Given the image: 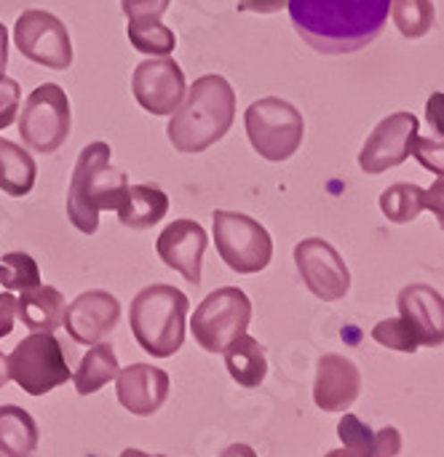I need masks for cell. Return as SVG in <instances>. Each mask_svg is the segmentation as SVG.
<instances>
[{"label":"cell","mask_w":444,"mask_h":457,"mask_svg":"<svg viewBox=\"0 0 444 457\" xmlns=\"http://www.w3.org/2000/svg\"><path fill=\"white\" fill-rule=\"evenodd\" d=\"M297 35L322 54H351L386 27L391 0H289Z\"/></svg>","instance_id":"cell-1"},{"label":"cell","mask_w":444,"mask_h":457,"mask_svg":"<svg viewBox=\"0 0 444 457\" xmlns=\"http://www.w3.org/2000/svg\"><path fill=\"white\" fill-rule=\"evenodd\" d=\"M236 91L222 75H204L188 91L166 126L169 142L180 153H204L233 126Z\"/></svg>","instance_id":"cell-2"},{"label":"cell","mask_w":444,"mask_h":457,"mask_svg":"<svg viewBox=\"0 0 444 457\" xmlns=\"http://www.w3.org/2000/svg\"><path fill=\"white\" fill-rule=\"evenodd\" d=\"M126 190V174L110 166V145L91 142L80 150L72 169L67 190V220L75 225V230L91 236L99 228V212L118 209Z\"/></svg>","instance_id":"cell-3"},{"label":"cell","mask_w":444,"mask_h":457,"mask_svg":"<svg viewBox=\"0 0 444 457\" xmlns=\"http://www.w3.org/2000/svg\"><path fill=\"white\" fill-rule=\"evenodd\" d=\"M188 308V297L169 284H153L134 295L129 308V327L139 348L153 359L174 356L185 343Z\"/></svg>","instance_id":"cell-4"},{"label":"cell","mask_w":444,"mask_h":457,"mask_svg":"<svg viewBox=\"0 0 444 457\" xmlns=\"http://www.w3.org/2000/svg\"><path fill=\"white\" fill-rule=\"evenodd\" d=\"M247 137L255 153L265 161H287L297 153L306 134V120L300 110L279 96L257 99L244 112Z\"/></svg>","instance_id":"cell-5"},{"label":"cell","mask_w":444,"mask_h":457,"mask_svg":"<svg viewBox=\"0 0 444 457\" xmlns=\"http://www.w3.org/2000/svg\"><path fill=\"white\" fill-rule=\"evenodd\" d=\"M214 246L222 257V262L241 273L252 276L271 265L273 257V241L271 233L249 214L241 212H214Z\"/></svg>","instance_id":"cell-6"},{"label":"cell","mask_w":444,"mask_h":457,"mask_svg":"<svg viewBox=\"0 0 444 457\" xmlns=\"http://www.w3.org/2000/svg\"><path fill=\"white\" fill-rule=\"evenodd\" d=\"M252 321V303L236 287H222L206 295V300L190 316V332L196 343L209 353H222L233 340L247 335Z\"/></svg>","instance_id":"cell-7"},{"label":"cell","mask_w":444,"mask_h":457,"mask_svg":"<svg viewBox=\"0 0 444 457\" xmlns=\"http://www.w3.org/2000/svg\"><path fill=\"white\" fill-rule=\"evenodd\" d=\"M11 380L29 396H43L64 386L72 372L54 332H32L8 356Z\"/></svg>","instance_id":"cell-8"},{"label":"cell","mask_w":444,"mask_h":457,"mask_svg":"<svg viewBox=\"0 0 444 457\" xmlns=\"http://www.w3.org/2000/svg\"><path fill=\"white\" fill-rule=\"evenodd\" d=\"M70 99L62 86L43 83L27 99L19 115V137L35 153H56L70 134Z\"/></svg>","instance_id":"cell-9"},{"label":"cell","mask_w":444,"mask_h":457,"mask_svg":"<svg viewBox=\"0 0 444 457\" xmlns=\"http://www.w3.org/2000/svg\"><path fill=\"white\" fill-rule=\"evenodd\" d=\"M13 43L24 59L48 67L67 70L72 64V43L64 21L51 11L27 8L13 24Z\"/></svg>","instance_id":"cell-10"},{"label":"cell","mask_w":444,"mask_h":457,"mask_svg":"<svg viewBox=\"0 0 444 457\" xmlns=\"http://www.w3.org/2000/svg\"><path fill=\"white\" fill-rule=\"evenodd\" d=\"M295 262L314 297L324 303H338L348 295L351 273L332 244L322 238H306L295 246Z\"/></svg>","instance_id":"cell-11"},{"label":"cell","mask_w":444,"mask_h":457,"mask_svg":"<svg viewBox=\"0 0 444 457\" xmlns=\"http://www.w3.org/2000/svg\"><path fill=\"white\" fill-rule=\"evenodd\" d=\"M131 91L142 110L150 115H172L185 99L188 83L182 67L169 56L145 59L134 67Z\"/></svg>","instance_id":"cell-12"},{"label":"cell","mask_w":444,"mask_h":457,"mask_svg":"<svg viewBox=\"0 0 444 457\" xmlns=\"http://www.w3.org/2000/svg\"><path fill=\"white\" fill-rule=\"evenodd\" d=\"M418 118L413 112H394L383 118L375 131L367 137L362 153H359V166L367 174H383L410 158L413 142L418 137Z\"/></svg>","instance_id":"cell-13"},{"label":"cell","mask_w":444,"mask_h":457,"mask_svg":"<svg viewBox=\"0 0 444 457\" xmlns=\"http://www.w3.org/2000/svg\"><path fill=\"white\" fill-rule=\"evenodd\" d=\"M118 319H121V303L105 289H91L78 295L64 308L62 327L75 343L96 345L105 337H110V332L118 327Z\"/></svg>","instance_id":"cell-14"},{"label":"cell","mask_w":444,"mask_h":457,"mask_svg":"<svg viewBox=\"0 0 444 457\" xmlns=\"http://www.w3.org/2000/svg\"><path fill=\"white\" fill-rule=\"evenodd\" d=\"M155 252L163 260V265L177 270L188 284H201L206 230L196 220H174L172 225H166L155 241Z\"/></svg>","instance_id":"cell-15"},{"label":"cell","mask_w":444,"mask_h":457,"mask_svg":"<svg viewBox=\"0 0 444 457\" xmlns=\"http://www.w3.org/2000/svg\"><path fill=\"white\" fill-rule=\"evenodd\" d=\"M115 394L123 410L137 418H150L169 396V375L153 364H131L115 375Z\"/></svg>","instance_id":"cell-16"},{"label":"cell","mask_w":444,"mask_h":457,"mask_svg":"<svg viewBox=\"0 0 444 457\" xmlns=\"http://www.w3.org/2000/svg\"><path fill=\"white\" fill-rule=\"evenodd\" d=\"M362 391V372L359 367L338 353H327L319 359L316 367V386L314 402L324 412H346Z\"/></svg>","instance_id":"cell-17"},{"label":"cell","mask_w":444,"mask_h":457,"mask_svg":"<svg viewBox=\"0 0 444 457\" xmlns=\"http://www.w3.org/2000/svg\"><path fill=\"white\" fill-rule=\"evenodd\" d=\"M399 313L415 332L421 345H442L444 343V297L426 287V284H413L399 292Z\"/></svg>","instance_id":"cell-18"},{"label":"cell","mask_w":444,"mask_h":457,"mask_svg":"<svg viewBox=\"0 0 444 457\" xmlns=\"http://www.w3.org/2000/svg\"><path fill=\"white\" fill-rule=\"evenodd\" d=\"M118 212V222L129 230H147L169 212V195L158 185H129Z\"/></svg>","instance_id":"cell-19"},{"label":"cell","mask_w":444,"mask_h":457,"mask_svg":"<svg viewBox=\"0 0 444 457\" xmlns=\"http://www.w3.org/2000/svg\"><path fill=\"white\" fill-rule=\"evenodd\" d=\"M64 297L56 287H35L16 300V316L29 332H56L64 321Z\"/></svg>","instance_id":"cell-20"},{"label":"cell","mask_w":444,"mask_h":457,"mask_svg":"<svg viewBox=\"0 0 444 457\" xmlns=\"http://www.w3.org/2000/svg\"><path fill=\"white\" fill-rule=\"evenodd\" d=\"M225 367L230 372V378L244 386V388H257L265 375H268V359H265V351L263 345L249 337V335H241L239 340H233L225 351Z\"/></svg>","instance_id":"cell-21"},{"label":"cell","mask_w":444,"mask_h":457,"mask_svg":"<svg viewBox=\"0 0 444 457\" xmlns=\"http://www.w3.org/2000/svg\"><path fill=\"white\" fill-rule=\"evenodd\" d=\"M38 450V426L21 407H0V455L29 457Z\"/></svg>","instance_id":"cell-22"},{"label":"cell","mask_w":444,"mask_h":457,"mask_svg":"<svg viewBox=\"0 0 444 457\" xmlns=\"http://www.w3.org/2000/svg\"><path fill=\"white\" fill-rule=\"evenodd\" d=\"M35 161L32 155L8 139H0V190L5 195L21 198L35 187Z\"/></svg>","instance_id":"cell-23"},{"label":"cell","mask_w":444,"mask_h":457,"mask_svg":"<svg viewBox=\"0 0 444 457\" xmlns=\"http://www.w3.org/2000/svg\"><path fill=\"white\" fill-rule=\"evenodd\" d=\"M118 372H121V367H118V359H115L113 345L96 343L80 359V367L75 370L72 383H75V391L80 396H88V394H96L99 388H105L110 380H115Z\"/></svg>","instance_id":"cell-24"},{"label":"cell","mask_w":444,"mask_h":457,"mask_svg":"<svg viewBox=\"0 0 444 457\" xmlns=\"http://www.w3.org/2000/svg\"><path fill=\"white\" fill-rule=\"evenodd\" d=\"M126 35H129L131 46L139 54H147V56H172L174 48H177L174 29H169L158 16H134V19H129Z\"/></svg>","instance_id":"cell-25"},{"label":"cell","mask_w":444,"mask_h":457,"mask_svg":"<svg viewBox=\"0 0 444 457\" xmlns=\"http://www.w3.org/2000/svg\"><path fill=\"white\" fill-rule=\"evenodd\" d=\"M423 193H426L423 187L410 185V182L391 185V187L381 195V212H383L391 222H397V225L413 222L421 212H426Z\"/></svg>","instance_id":"cell-26"},{"label":"cell","mask_w":444,"mask_h":457,"mask_svg":"<svg viewBox=\"0 0 444 457\" xmlns=\"http://www.w3.org/2000/svg\"><path fill=\"white\" fill-rule=\"evenodd\" d=\"M391 16L399 32L410 40L423 37L437 19V8L431 0H391Z\"/></svg>","instance_id":"cell-27"},{"label":"cell","mask_w":444,"mask_h":457,"mask_svg":"<svg viewBox=\"0 0 444 457\" xmlns=\"http://www.w3.org/2000/svg\"><path fill=\"white\" fill-rule=\"evenodd\" d=\"M0 284L8 292H27L40 287V268L24 252H8L0 260Z\"/></svg>","instance_id":"cell-28"},{"label":"cell","mask_w":444,"mask_h":457,"mask_svg":"<svg viewBox=\"0 0 444 457\" xmlns=\"http://www.w3.org/2000/svg\"><path fill=\"white\" fill-rule=\"evenodd\" d=\"M373 340L381 343L383 348L399 351V353H415L421 348L415 332L410 329V324L399 316V319H386L373 329Z\"/></svg>","instance_id":"cell-29"},{"label":"cell","mask_w":444,"mask_h":457,"mask_svg":"<svg viewBox=\"0 0 444 457\" xmlns=\"http://www.w3.org/2000/svg\"><path fill=\"white\" fill-rule=\"evenodd\" d=\"M338 436L346 447L362 453V455L373 457V445H375V431L370 426H364L356 415H343V420L338 423Z\"/></svg>","instance_id":"cell-30"},{"label":"cell","mask_w":444,"mask_h":457,"mask_svg":"<svg viewBox=\"0 0 444 457\" xmlns=\"http://www.w3.org/2000/svg\"><path fill=\"white\" fill-rule=\"evenodd\" d=\"M410 153L418 158V163L426 171L444 177V139H440V137H415Z\"/></svg>","instance_id":"cell-31"},{"label":"cell","mask_w":444,"mask_h":457,"mask_svg":"<svg viewBox=\"0 0 444 457\" xmlns=\"http://www.w3.org/2000/svg\"><path fill=\"white\" fill-rule=\"evenodd\" d=\"M19 99H21V86L13 78H0V129L11 126L19 112Z\"/></svg>","instance_id":"cell-32"},{"label":"cell","mask_w":444,"mask_h":457,"mask_svg":"<svg viewBox=\"0 0 444 457\" xmlns=\"http://www.w3.org/2000/svg\"><path fill=\"white\" fill-rule=\"evenodd\" d=\"M402 453V434L391 426L375 431V445H373V457H397Z\"/></svg>","instance_id":"cell-33"},{"label":"cell","mask_w":444,"mask_h":457,"mask_svg":"<svg viewBox=\"0 0 444 457\" xmlns=\"http://www.w3.org/2000/svg\"><path fill=\"white\" fill-rule=\"evenodd\" d=\"M169 3L172 0H121V5H123V13L129 16V19H134V16H163V11L169 8Z\"/></svg>","instance_id":"cell-34"},{"label":"cell","mask_w":444,"mask_h":457,"mask_svg":"<svg viewBox=\"0 0 444 457\" xmlns=\"http://www.w3.org/2000/svg\"><path fill=\"white\" fill-rule=\"evenodd\" d=\"M426 118H429V123H431V129H434V137L444 139V94L442 91H437V94H431V96H429V102H426Z\"/></svg>","instance_id":"cell-35"},{"label":"cell","mask_w":444,"mask_h":457,"mask_svg":"<svg viewBox=\"0 0 444 457\" xmlns=\"http://www.w3.org/2000/svg\"><path fill=\"white\" fill-rule=\"evenodd\" d=\"M423 201H426V209L434 212V217L440 220L444 230V177H440L426 193H423Z\"/></svg>","instance_id":"cell-36"},{"label":"cell","mask_w":444,"mask_h":457,"mask_svg":"<svg viewBox=\"0 0 444 457\" xmlns=\"http://www.w3.org/2000/svg\"><path fill=\"white\" fill-rule=\"evenodd\" d=\"M16 319V297L13 295H0V337L11 335Z\"/></svg>","instance_id":"cell-37"},{"label":"cell","mask_w":444,"mask_h":457,"mask_svg":"<svg viewBox=\"0 0 444 457\" xmlns=\"http://www.w3.org/2000/svg\"><path fill=\"white\" fill-rule=\"evenodd\" d=\"M289 0H239V11H252V13H276L287 8Z\"/></svg>","instance_id":"cell-38"},{"label":"cell","mask_w":444,"mask_h":457,"mask_svg":"<svg viewBox=\"0 0 444 457\" xmlns=\"http://www.w3.org/2000/svg\"><path fill=\"white\" fill-rule=\"evenodd\" d=\"M8 67V29L0 24V78L5 75Z\"/></svg>","instance_id":"cell-39"},{"label":"cell","mask_w":444,"mask_h":457,"mask_svg":"<svg viewBox=\"0 0 444 457\" xmlns=\"http://www.w3.org/2000/svg\"><path fill=\"white\" fill-rule=\"evenodd\" d=\"M220 457H257V453L249 445H230L228 450H222Z\"/></svg>","instance_id":"cell-40"},{"label":"cell","mask_w":444,"mask_h":457,"mask_svg":"<svg viewBox=\"0 0 444 457\" xmlns=\"http://www.w3.org/2000/svg\"><path fill=\"white\" fill-rule=\"evenodd\" d=\"M11 380V372H8V356L0 353V388Z\"/></svg>","instance_id":"cell-41"},{"label":"cell","mask_w":444,"mask_h":457,"mask_svg":"<svg viewBox=\"0 0 444 457\" xmlns=\"http://www.w3.org/2000/svg\"><path fill=\"white\" fill-rule=\"evenodd\" d=\"M324 457H367V455H362V453H356V450H351V447H343V450H332V453H327Z\"/></svg>","instance_id":"cell-42"},{"label":"cell","mask_w":444,"mask_h":457,"mask_svg":"<svg viewBox=\"0 0 444 457\" xmlns=\"http://www.w3.org/2000/svg\"><path fill=\"white\" fill-rule=\"evenodd\" d=\"M121 457H166V455H147V453H142V450H123Z\"/></svg>","instance_id":"cell-43"},{"label":"cell","mask_w":444,"mask_h":457,"mask_svg":"<svg viewBox=\"0 0 444 457\" xmlns=\"http://www.w3.org/2000/svg\"><path fill=\"white\" fill-rule=\"evenodd\" d=\"M0 457H3V455H0Z\"/></svg>","instance_id":"cell-44"}]
</instances>
